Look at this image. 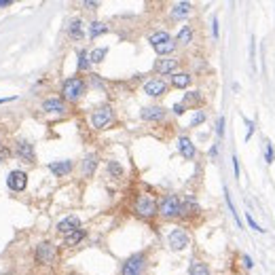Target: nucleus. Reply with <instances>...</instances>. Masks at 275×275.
Here are the masks:
<instances>
[{"instance_id":"1","label":"nucleus","mask_w":275,"mask_h":275,"mask_svg":"<svg viewBox=\"0 0 275 275\" xmlns=\"http://www.w3.org/2000/svg\"><path fill=\"white\" fill-rule=\"evenodd\" d=\"M133 214L142 220H153L155 216H159V203L153 195L148 193H140V195L133 199Z\"/></svg>"},{"instance_id":"2","label":"nucleus","mask_w":275,"mask_h":275,"mask_svg":"<svg viewBox=\"0 0 275 275\" xmlns=\"http://www.w3.org/2000/svg\"><path fill=\"white\" fill-rule=\"evenodd\" d=\"M87 91V83L81 77H70L62 83V99L64 102H79Z\"/></svg>"},{"instance_id":"3","label":"nucleus","mask_w":275,"mask_h":275,"mask_svg":"<svg viewBox=\"0 0 275 275\" xmlns=\"http://www.w3.org/2000/svg\"><path fill=\"white\" fill-rule=\"evenodd\" d=\"M159 216L163 220H176L182 216V199L178 195H165L159 201Z\"/></svg>"},{"instance_id":"4","label":"nucleus","mask_w":275,"mask_h":275,"mask_svg":"<svg viewBox=\"0 0 275 275\" xmlns=\"http://www.w3.org/2000/svg\"><path fill=\"white\" fill-rule=\"evenodd\" d=\"M114 121V110L110 104H102L91 113V127L93 129H108Z\"/></svg>"},{"instance_id":"5","label":"nucleus","mask_w":275,"mask_h":275,"mask_svg":"<svg viewBox=\"0 0 275 275\" xmlns=\"http://www.w3.org/2000/svg\"><path fill=\"white\" fill-rule=\"evenodd\" d=\"M146 252H136L131 254L129 259L123 262L121 267V275H142L144 269H146Z\"/></svg>"},{"instance_id":"6","label":"nucleus","mask_w":275,"mask_h":275,"mask_svg":"<svg viewBox=\"0 0 275 275\" xmlns=\"http://www.w3.org/2000/svg\"><path fill=\"white\" fill-rule=\"evenodd\" d=\"M13 157H17L19 161H26V163H36V150H34V144L28 142V140H15L13 144Z\"/></svg>"},{"instance_id":"7","label":"nucleus","mask_w":275,"mask_h":275,"mask_svg":"<svg viewBox=\"0 0 275 275\" xmlns=\"http://www.w3.org/2000/svg\"><path fill=\"white\" fill-rule=\"evenodd\" d=\"M55 256H57V250L51 242H40L36 245V250H34V260H36V265H43V267L51 265L55 260Z\"/></svg>"},{"instance_id":"8","label":"nucleus","mask_w":275,"mask_h":275,"mask_svg":"<svg viewBox=\"0 0 275 275\" xmlns=\"http://www.w3.org/2000/svg\"><path fill=\"white\" fill-rule=\"evenodd\" d=\"M167 243H169V248L174 250V252H182V250H186L191 245V237H189V233H186L184 229H172V233L167 235Z\"/></svg>"},{"instance_id":"9","label":"nucleus","mask_w":275,"mask_h":275,"mask_svg":"<svg viewBox=\"0 0 275 275\" xmlns=\"http://www.w3.org/2000/svg\"><path fill=\"white\" fill-rule=\"evenodd\" d=\"M167 91H169V85L165 83V79H161V77L148 79L144 83V93L148 97H161V96H165Z\"/></svg>"},{"instance_id":"10","label":"nucleus","mask_w":275,"mask_h":275,"mask_svg":"<svg viewBox=\"0 0 275 275\" xmlns=\"http://www.w3.org/2000/svg\"><path fill=\"white\" fill-rule=\"evenodd\" d=\"M178 66L180 62L176 60V57H159V60L155 62V72L159 74V77H172V74L178 72Z\"/></svg>"},{"instance_id":"11","label":"nucleus","mask_w":275,"mask_h":275,"mask_svg":"<svg viewBox=\"0 0 275 275\" xmlns=\"http://www.w3.org/2000/svg\"><path fill=\"white\" fill-rule=\"evenodd\" d=\"M7 186L13 193H23L26 191V186H28V174L23 172V169H13V172H9Z\"/></svg>"},{"instance_id":"12","label":"nucleus","mask_w":275,"mask_h":275,"mask_svg":"<svg viewBox=\"0 0 275 275\" xmlns=\"http://www.w3.org/2000/svg\"><path fill=\"white\" fill-rule=\"evenodd\" d=\"M40 108H43V113L47 114H64L68 110V104L64 102L62 97H47L43 104H40Z\"/></svg>"},{"instance_id":"13","label":"nucleus","mask_w":275,"mask_h":275,"mask_svg":"<svg viewBox=\"0 0 275 275\" xmlns=\"http://www.w3.org/2000/svg\"><path fill=\"white\" fill-rule=\"evenodd\" d=\"M140 116H142V121H148V123H159L167 116V110L163 106H146L140 110Z\"/></svg>"},{"instance_id":"14","label":"nucleus","mask_w":275,"mask_h":275,"mask_svg":"<svg viewBox=\"0 0 275 275\" xmlns=\"http://www.w3.org/2000/svg\"><path fill=\"white\" fill-rule=\"evenodd\" d=\"M79 229H83L79 216H66L64 220L57 222V233H62L64 237L70 235V233H74V231H79Z\"/></svg>"},{"instance_id":"15","label":"nucleus","mask_w":275,"mask_h":275,"mask_svg":"<svg viewBox=\"0 0 275 275\" xmlns=\"http://www.w3.org/2000/svg\"><path fill=\"white\" fill-rule=\"evenodd\" d=\"M178 153L182 155V159L193 161V159H195V155H197V146L193 144L191 138L180 136V138H178Z\"/></svg>"},{"instance_id":"16","label":"nucleus","mask_w":275,"mask_h":275,"mask_svg":"<svg viewBox=\"0 0 275 275\" xmlns=\"http://www.w3.org/2000/svg\"><path fill=\"white\" fill-rule=\"evenodd\" d=\"M47 167H49V172L53 174L55 178H64V176H68V174L74 169V163L70 161V159H64V161H51Z\"/></svg>"},{"instance_id":"17","label":"nucleus","mask_w":275,"mask_h":275,"mask_svg":"<svg viewBox=\"0 0 275 275\" xmlns=\"http://www.w3.org/2000/svg\"><path fill=\"white\" fill-rule=\"evenodd\" d=\"M68 36L72 38L74 43H81V40L85 38V23H83V19L74 17V19L70 21V26H68Z\"/></svg>"},{"instance_id":"18","label":"nucleus","mask_w":275,"mask_h":275,"mask_svg":"<svg viewBox=\"0 0 275 275\" xmlns=\"http://www.w3.org/2000/svg\"><path fill=\"white\" fill-rule=\"evenodd\" d=\"M97 163H99V157L96 153H89L83 159V165H81V172H83V176L85 178H91L93 174H96V169H97Z\"/></svg>"},{"instance_id":"19","label":"nucleus","mask_w":275,"mask_h":275,"mask_svg":"<svg viewBox=\"0 0 275 275\" xmlns=\"http://www.w3.org/2000/svg\"><path fill=\"white\" fill-rule=\"evenodd\" d=\"M108 23H104V21H91L89 23V28H87V36H89L91 40H96L97 36H104V34H108Z\"/></svg>"},{"instance_id":"20","label":"nucleus","mask_w":275,"mask_h":275,"mask_svg":"<svg viewBox=\"0 0 275 275\" xmlns=\"http://www.w3.org/2000/svg\"><path fill=\"white\" fill-rule=\"evenodd\" d=\"M199 214V203L195 201V197H184L182 199V216L180 218H191V216Z\"/></svg>"},{"instance_id":"21","label":"nucleus","mask_w":275,"mask_h":275,"mask_svg":"<svg viewBox=\"0 0 275 275\" xmlns=\"http://www.w3.org/2000/svg\"><path fill=\"white\" fill-rule=\"evenodd\" d=\"M193 83V77L189 72H176V74H172V85L174 89H186V87H189Z\"/></svg>"},{"instance_id":"22","label":"nucleus","mask_w":275,"mask_h":275,"mask_svg":"<svg viewBox=\"0 0 275 275\" xmlns=\"http://www.w3.org/2000/svg\"><path fill=\"white\" fill-rule=\"evenodd\" d=\"M193 11V4L191 2H176L172 7V19H184V17H189Z\"/></svg>"},{"instance_id":"23","label":"nucleus","mask_w":275,"mask_h":275,"mask_svg":"<svg viewBox=\"0 0 275 275\" xmlns=\"http://www.w3.org/2000/svg\"><path fill=\"white\" fill-rule=\"evenodd\" d=\"M182 104L186 108L193 106V108H199L203 104V96H201V91H189V93H184V99H182Z\"/></svg>"},{"instance_id":"24","label":"nucleus","mask_w":275,"mask_h":275,"mask_svg":"<svg viewBox=\"0 0 275 275\" xmlns=\"http://www.w3.org/2000/svg\"><path fill=\"white\" fill-rule=\"evenodd\" d=\"M85 237H87V231H85V229H79V231H74V233H70V235L64 237V245H68V248H74V245H79Z\"/></svg>"},{"instance_id":"25","label":"nucleus","mask_w":275,"mask_h":275,"mask_svg":"<svg viewBox=\"0 0 275 275\" xmlns=\"http://www.w3.org/2000/svg\"><path fill=\"white\" fill-rule=\"evenodd\" d=\"M191 43H193V28L191 26H182V28H180V32L176 34V45L186 47Z\"/></svg>"},{"instance_id":"26","label":"nucleus","mask_w":275,"mask_h":275,"mask_svg":"<svg viewBox=\"0 0 275 275\" xmlns=\"http://www.w3.org/2000/svg\"><path fill=\"white\" fill-rule=\"evenodd\" d=\"M176 38H172V40H167V43H163V45H159V47H153L155 49V53L159 55V57H169L174 53V49H176Z\"/></svg>"},{"instance_id":"27","label":"nucleus","mask_w":275,"mask_h":275,"mask_svg":"<svg viewBox=\"0 0 275 275\" xmlns=\"http://www.w3.org/2000/svg\"><path fill=\"white\" fill-rule=\"evenodd\" d=\"M106 172H108V176L110 178H114V180H119V178H123L125 176V169H123V165L119 161H108V165H106Z\"/></svg>"},{"instance_id":"28","label":"nucleus","mask_w":275,"mask_h":275,"mask_svg":"<svg viewBox=\"0 0 275 275\" xmlns=\"http://www.w3.org/2000/svg\"><path fill=\"white\" fill-rule=\"evenodd\" d=\"M167 40H172V36H169V32H165V30L153 32V34L148 36L150 47H159V45H163V43H167Z\"/></svg>"},{"instance_id":"29","label":"nucleus","mask_w":275,"mask_h":275,"mask_svg":"<svg viewBox=\"0 0 275 275\" xmlns=\"http://www.w3.org/2000/svg\"><path fill=\"white\" fill-rule=\"evenodd\" d=\"M77 57H79V62H77L79 72H87V70H89V66H91V62H89V51H87V49H81Z\"/></svg>"},{"instance_id":"30","label":"nucleus","mask_w":275,"mask_h":275,"mask_svg":"<svg viewBox=\"0 0 275 275\" xmlns=\"http://www.w3.org/2000/svg\"><path fill=\"white\" fill-rule=\"evenodd\" d=\"M189 275H212L206 262H199V260H193L191 262V269H189Z\"/></svg>"},{"instance_id":"31","label":"nucleus","mask_w":275,"mask_h":275,"mask_svg":"<svg viewBox=\"0 0 275 275\" xmlns=\"http://www.w3.org/2000/svg\"><path fill=\"white\" fill-rule=\"evenodd\" d=\"M106 55H108V47H97V49H93L89 53V62L91 64H102Z\"/></svg>"},{"instance_id":"32","label":"nucleus","mask_w":275,"mask_h":275,"mask_svg":"<svg viewBox=\"0 0 275 275\" xmlns=\"http://www.w3.org/2000/svg\"><path fill=\"white\" fill-rule=\"evenodd\" d=\"M225 199H226V206H229V212L233 214V218H235V222H237V226L242 229V220H239V216H237V212H235V206H233V201H231V195H229V189L225 186Z\"/></svg>"},{"instance_id":"33","label":"nucleus","mask_w":275,"mask_h":275,"mask_svg":"<svg viewBox=\"0 0 275 275\" xmlns=\"http://www.w3.org/2000/svg\"><path fill=\"white\" fill-rule=\"evenodd\" d=\"M245 220H248V225H250V229H254V231H259V233H265V229L259 225V222L254 220V216L252 212H245Z\"/></svg>"},{"instance_id":"34","label":"nucleus","mask_w":275,"mask_h":275,"mask_svg":"<svg viewBox=\"0 0 275 275\" xmlns=\"http://www.w3.org/2000/svg\"><path fill=\"white\" fill-rule=\"evenodd\" d=\"M201 123H206V113H203V110H197L195 116L191 119V127H199Z\"/></svg>"},{"instance_id":"35","label":"nucleus","mask_w":275,"mask_h":275,"mask_svg":"<svg viewBox=\"0 0 275 275\" xmlns=\"http://www.w3.org/2000/svg\"><path fill=\"white\" fill-rule=\"evenodd\" d=\"M267 148H265V161L269 163V165H271V163L275 161V150H273V144L271 142H269V140H267Z\"/></svg>"},{"instance_id":"36","label":"nucleus","mask_w":275,"mask_h":275,"mask_svg":"<svg viewBox=\"0 0 275 275\" xmlns=\"http://www.w3.org/2000/svg\"><path fill=\"white\" fill-rule=\"evenodd\" d=\"M13 157V148H9V146H0V163H4L7 159H11Z\"/></svg>"},{"instance_id":"37","label":"nucleus","mask_w":275,"mask_h":275,"mask_svg":"<svg viewBox=\"0 0 275 275\" xmlns=\"http://www.w3.org/2000/svg\"><path fill=\"white\" fill-rule=\"evenodd\" d=\"M243 123L248 125V133H245V142H250V138L254 136V121H250V119H245V116H243Z\"/></svg>"},{"instance_id":"38","label":"nucleus","mask_w":275,"mask_h":275,"mask_svg":"<svg viewBox=\"0 0 275 275\" xmlns=\"http://www.w3.org/2000/svg\"><path fill=\"white\" fill-rule=\"evenodd\" d=\"M216 133H218V138L225 136V116H218V123H216Z\"/></svg>"},{"instance_id":"39","label":"nucleus","mask_w":275,"mask_h":275,"mask_svg":"<svg viewBox=\"0 0 275 275\" xmlns=\"http://www.w3.org/2000/svg\"><path fill=\"white\" fill-rule=\"evenodd\" d=\"M172 113L178 114V116H182V114L186 113V106H184L182 102H178V104H174V106H172Z\"/></svg>"},{"instance_id":"40","label":"nucleus","mask_w":275,"mask_h":275,"mask_svg":"<svg viewBox=\"0 0 275 275\" xmlns=\"http://www.w3.org/2000/svg\"><path fill=\"white\" fill-rule=\"evenodd\" d=\"M242 262H243V267H245V269H252V267H254V260L250 259L248 254H243V256H242Z\"/></svg>"},{"instance_id":"41","label":"nucleus","mask_w":275,"mask_h":275,"mask_svg":"<svg viewBox=\"0 0 275 275\" xmlns=\"http://www.w3.org/2000/svg\"><path fill=\"white\" fill-rule=\"evenodd\" d=\"M212 34H214V38H218V19H216V17H214V19H212Z\"/></svg>"},{"instance_id":"42","label":"nucleus","mask_w":275,"mask_h":275,"mask_svg":"<svg viewBox=\"0 0 275 275\" xmlns=\"http://www.w3.org/2000/svg\"><path fill=\"white\" fill-rule=\"evenodd\" d=\"M233 169H235V178H239V161L235 155H233Z\"/></svg>"},{"instance_id":"43","label":"nucleus","mask_w":275,"mask_h":275,"mask_svg":"<svg viewBox=\"0 0 275 275\" xmlns=\"http://www.w3.org/2000/svg\"><path fill=\"white\" fill-rule=\"evenodd\" d=\"M210 157H212V159L214 157H218V144H214L212 148H210Z\"/></svg>"},{"instance_id":"44","label":"nucleus","mask_w":275,"mask_h":275,"mask_svg":"<svg viewBox=\"0 0 275 275\" xmlns=\"http://www.w3.org/2000/svg\"><path fill=\"white\" fill-rule=\"evenodd\" d=\"M83 7H87V9H97L99 2H89V0H87V2H83Z\"/></svg>"},{"instance_id":"45","label":"nucleus","mask_w":275,"mask_h":275,"mask_svg":"<svg viewBox=\"0 0 275 275\" xmlns=\"http://www.w3.org/2000/svg\"><path fill=\"white\" fill-rule=\"evenodd\" d=\"M4 7H11V0H0V9H4Z\"/></svg>"},{"instance_id":"46","label":"nucleus","mask_w":275,"mask_h":275,"mask_svg":"<svg viewBox=\"0 0 275 275\" xmlns=\"http://www.w3.org/2000/svg\"><path fill=\"white\" fill-rule=\"evenodd\" d=\"M15 97H0V104H4V102H13Z\"/></svg>"},{"instance_id":"47","label":"nucleus","mask_w":275,"mask_h":275,"mask_svg":"<svg viewBox=\"0 0 275 275\" xmlns=\"http://www.w3.org/2000/svg\"><path fill=\"white\" fill-rule=\"evenodd\" d=\"M0 146H2V138H0Z\"/></svg>"}]
</instances>
